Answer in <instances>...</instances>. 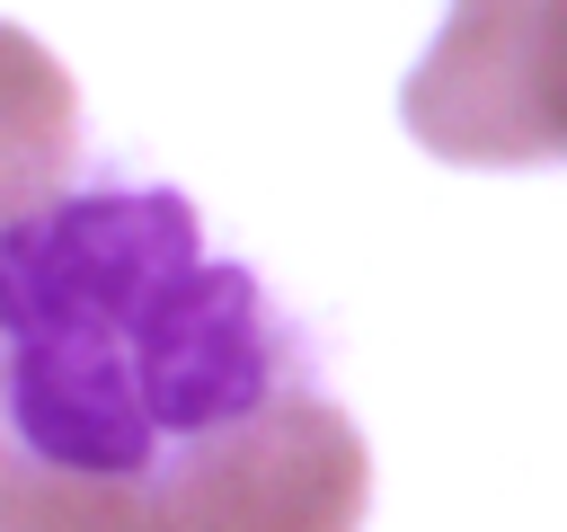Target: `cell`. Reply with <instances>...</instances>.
I'll use <instances>...</instances> for the list:
<instances>
[{
	"label": "cell",
	"instance_id": "obj_1",
	"mask_svg": "<svg viewBox=\"0 0 567 532\" xmlns=\"http://www.w3.org/2000/svg\"><path fill=\"white\" fill-rule=\"evenodd\" d=\"M301 390V328L204 248L177 186H53L0 222L9 452L80 479H168Z\"/></svg>",
	"mask_w": 567,
	"mask_h": 532
},
{
	"label": "cell",
	"instance_id": "obj_2",
	"mask_svg": "<svg viewBox=\"0 0 567 532\" xmlns=\"http://www.w3.org/2000/svg\"><path fill=\"white\" fill-rule=\"evenodd\" d=\"M363 443L301 390L168 479H80L0 443V532H354Z\"/></svg>",
	"mask_w": 567,
	"mask_h": 532
},
{
	"label": "cell",
	"instance_id": "obj_3",
	"mask_svg": "<svg viewBox=\"0 0 567 532\" xmlns=\"http://www.w3.org/2000/svg\"><path fill=\"white\" fill-rule=\"evenodd\" d=\"M71 151H80L71 71L27 27H0V222L44 204L71 168Z\"/></svg>",
	"mask_w": 567,
	"mask_h": 532
}]
</instances>
